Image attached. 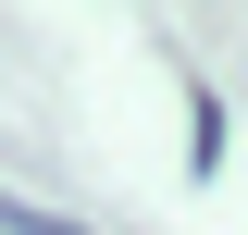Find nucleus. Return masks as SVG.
Masks as SVG:
<instances>
[{
	"mask_svg": "<svg viewBox=\"0 0 248 235\" xmlns=\"http://www.w3.org/2000/svg\"><path fill=\"white\" fill-rule=\"evenodd\" d=\"M0 235H75L62 210H25V198H0Z\"/></svg>",
	"mask_w": 248,
	"mask_h": 235,
	"instance_id": "f257e3e1",
	"label": "nucleus"
}]
</instances>
